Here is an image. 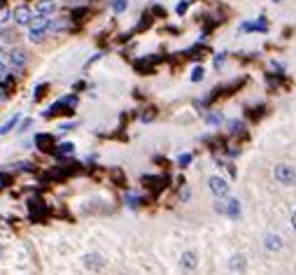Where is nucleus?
Listing matches in <instances>:
<instances>
[{
  "label": "nucleus",
  "mask_w": 296,
  "mask_h": 275,
  "mask_svg": "<svg viewBox=\"0 0 296 275\" xmlns=\"http://www.w3.org/2000/svg\"><path fill=\"white\" fill-rule=\"evenodd\" d=\"M273 175H275V180H278L282 186H292L296 182V170L292 168V166H287V163H280V166H275Z\"/></svg>",
  "instance_id": "f257e3e1"
},
{
  "label": "nucleus",
  "mask_w": 296,
  "mask_h": 275,
  "mask_svg": "<svg viewBox=\"0 0 296 275\" xmlns=\"http://www.w3.org/2000/svg\"><path fill=\"white\" fill-rule=\"evenodd\" d=\"M207 186H210V191L215 196H219V198H224V196H229V182L222 178H210L207 180Z\"/></svg>",
  "instance_id": "f03ea898"
},
{
  "label": "nucleus",
  "mask_w": 296,
  "mask_h": 275,
  "mask_svg": "<svg viewBox=\"0 0 296 275\" xmlns=\"http://www.w3.org/2000/svg\"><path fill=\"white\" fill-rule=\"evenodd\" d=\"M7 63L14 70H21V68L26 65V52H24V49H12V52L7 54Z\"/></svg>",
  "instance_id": "7ed1b4c3"
},
{
  "label": "nucleus",
  "mask_w": 296,
  "mask_h": 275,
  "mask_svg": "<svg viewBox=\"0 0 296 275\" xmlns=\"http://www.w3.org/2000/svg\"><path fill=\"white\" fill-rule=\"evenodd\" d=\"M12 17H14L17 24L28 26V24H30V19H33V12H30V7H26V5H19V7L12 12Z\"/></svg>",
  "instance_id": "20e7f679"
},
{
  "label": "nucleus",
  "mask_w": 296,
  "mask_h": 275,
  "mask_svg": "<svg viewBox=\"0 0 296 275\" xmlns=\"http://www.w3.org/2000/svg\"><path fill=\"white\" fill-rule=\"evenodd\" d=\"M82 264H84L87 271H100V268H103V257L96 254V252H91V254H84V257H82Z\"/></svg>",
  "instance_id": "39448f33"
},
{
  "label": "nucleus",
  "mask_w": 296,
  "mask_h": 275,
  "mask_svg": "<svg viewBox=\"0 0 296 275\" xmlns=\"http://www.w3.org/2000/svg\"><path fill=\"white\" fill-rule=\"evenodd\" d=\"M49 24H52V19H47L45 14H35V17L30 19L28 28H30V31H40V33H47V31H49Z\"/></svg>",
  "instance_id": "423d86ee"
},
{
  "label": "nucleus",
  "mask_w": 296,
  "mask_h": 275,
  "mask_svg": "<svg viewBox=\"0 0 296 275\" xmlns=\"http://www.w3.org/2000/svg\"><path fill=\"white\" fill-rule=\"evenodd\" d=\"M196 266H198V254L194 249H187V252L182 254V268H184V271H194Z\"/></svg>",
  "instance_id": "0eeeda50"
},
{
  "label": "nucleus",
  "mask_w": 296,
  "mask_h": 275,
  "mask_svg": "<svg viewBox=\"0 0 296 275\" xmlns=\"http://www.w3.org/2000/svg\"><path fill=\"white\" fill-rule=\"evenodd\" d=\"M264 245H266V249H268V252H278V249H282V238H280V236H273V233H268V236L264 238Z\"/></svg>",
  "instance_id": "6e6552de"
},
{
  "label": "nucleus",
  "mask_w": 296,
  "mask_h": 275,
  "mask_svg": "<svg viewBox=\"0 0 296 275\" xmlns=\"http://www.w3.org/2000/svg\"><path fill=\"white\" fill-rule=\"evenodd\" d=\"M229 268H231V271H238V273H242V271L247 268V261H245V257H242V254H234V257H231V261H229Z\"/></svg>",
  "instance_id": "1a4fd4ad"
},
{
  "label": "nucleus",
  "mask_w": 296,
  "mask_h": 275,
  "mask_svg": "<svg viewBox=\"0 0 296 275\" xmlns=\"http://www.w3.org/2000/svg\"><path fill=\"white\" fill-rule=\"evenodd\" d=\"M56 9V2H52V0H40V2H37V14H52V12H54Z\"/></svg>",
  "instance_id": "9d476101"
},
{
  "label": "nucleus",
  "mask_w": 296,
  "mask_h": 275,
  "mask_svg": "<svg viewBox=\"0 0 296 275\" xmlns=\"http://www.w3.org/2000/svg\"><path fill=\"white\" fill-rule=\"evenodd\" d=\"M224 213L229 214V217H238V214H240V203H238V201H229Z\"/></svg>",
  "instance_id": "9b49d317"
},
{
  "label": "nucleus",
  "mask_w": 296,
  "mask_h": 275,
  "mask_svg": "<svg viewBox=\"0 0 296 275\" xmlns=\"http://www.w3.org/2000/svg\"><path fill=\"white\" fill-rule=\"evenodd\" d=\"M19 124V117H12V119H7V122H5V124L0 126V133L5 135V133H9V131H12V128H14V126Z\"/></svg>",
  "instance_id": "f8f14e48"
},
{
  "label": "nucleus",
  "mask_w": 296,
  "mask_h": 275,
  "mask_svg": "<svg viewBox=\"0 0 296 275\" xmlns=\"http://www.w3.org/2000/svg\"><path fill=\"white\" fill-rule=\"evenodd\" d=\"M222 119H224V117L219 115V112H207L206 115V122L207 124H212V126H219L222 124Z\"/></svg>",
  "instance_id": "ddd939ff"
},
{
  "label": "nucleus",
  "mask_w": 296,
  "mask_h": 275,
  "mask_svg": "<svg viewBox=\"0 0 296 275\" xmlns=\"http://www.w3.org/2000/svg\"><path fill=\"white\" fill-rule=\"evenodd\" d=\"M37 147H42V150H49V147H52V135H37Z\"/></svg>",
  "instance_id": "4468645a"
},
{
  "label": "nucleus",
  "mask_w": 296,
  "mask_h": 275,
  "mask_svg": "<svg viewBox=\"0 0 296 275\" xmlns=\"http://www.w3.org/2000/svg\"><path fill=\"white\" fill-rule=\"evenodd\" d=\"M126 7H128V0H112V9H115L117 14H121Z\"/></svg>",
  "instance_id": "2eb2a0df"
},
{
  "label": "nucleus",
  "mask_w": 296,
  "mask_h": 275,
  "mask_svg": "<svg viewBox=\"0 0 296 275\" xmlns=\"http://www.w3.org/2000/svg\"><path fill=\"white\" fill-rule=\"evenodd\" d=\"M68 26V21H65V19H56V21H52V24H49V28H52V31H54V33H59V31H63V28Z\"/></svg>",
  "instance_id": "dca6fc26"
},
{
  "label": "nucleus",
  "mask_w": 296,
  "mask_h": 275,
  "mask_svg": "<svg viewBox=\"0 0 296 275\" xmlns=\"http://www.w3.org/2000/svg\"><path fill=\"white\" fill-rule=\"evenodd\" d=\"M0 37H2L5 42H14V40H17L14 31H9V28H2V31H0Z\"/></svg>",
  "instance_id": "f3484780"
},
{
  "label": "nucleus",
  "mask_w": 296,
  "mask_h": 275,
  "mask_svg": "<svg viewBox=\"0 0 296 275\" xmlns=\"http://www.w3.org/2000/svg\"><path fill=\"white\" fill-rule=\"evenodd\" d=\"M9 17H12V12H9L5 5H0V24H7Z\"/></svg>",
  "instance_id": "a211bd4d"
},
{
  "label": "nucleus",
  "mask_w": 296,
  "mask_h": 275,
  "mask_svg": "<svg viewBox=\"0 0 296 275\" xmlns=\"http://www.w3.org/2000/svg\"><path fill=\"white\" fill-rule=\"evenodd\" d=\"M201 80H203V68L196 65V68L191 70V82H201Z\"/></svg>",
  "instance_id": "6ab92c4d"
},
{
  "label": "nucleus",
  "mask_w": 296,
  "mask_h": 275,
  "mask_svg": "<svg viewBox=\"0 0 296 275\" xmlns=\"http://www.w3.org/2000/svg\"><path fill=\"white\" fill-rule=\"evenodd\" d=\"M229 128H231V133H242V122H229Z\"/></svg>",
  "instance_id": "aec40b11"
},
{
  "label": "nucleus",
  "mask_w": 296,
  "mask_h": 275,
  "mask_svg": "<svg viewBox=\"0 0 296 275\" xmlns=\"http://www.w3.org/2000/svg\"><path fill=\"white\" fill-rule=\"evenodd\" d=\"M42 37H45V33H40V31H30V33H28V40H30V42H40Z\"/></svg>",
  "instance_id": "412c9836"
},
{
  "label": "nucleus",
  "mask_w": 296,
  "mask_h": 275,
  "mask_svg": "<svg viewBox=\"0 0 296 275\" xmlns=\"http://www.w3.org/2000/svg\"><path fill=\"white\" fill-rule=\"evenodd\" d=\"M7 77H9V68L2 61H0V82H5Z\"/></svg>",
  "instance_id": "4be33fe9"
},
{
  "label": "nucleus",
  "mask_w": 296,
  "mask_h": 275,
  "mask_svg": "<svg viewBox=\"0 0 296 275\" xmlns=\"http://www.w3.org/2000/svg\"><path fill=\"white\" fill-rule=\"evenodd\" d=\"M59 150H61V152H63V154H70V152H72V150H75V147H72L70 142H63V145H61V147H59Z\"/></svg>",
  "instance_id": "5701e85b"
},
{
  "label": "nucleus",
  "mask_w": 296,
  "mask_h": 275,
  "mask_svg": "<svg viewBox=\"0 0 296 275\" xmlns=\"http://www.w3.org/2000/svg\"><path fill=\"white\" fill-rule=\"evenodd\" d=\"M30 124H33V119H24V122L19 124V131H26V128H30Z\"/></svg>",
  "instance_id": "b1692460"
},
{
  "label": "nucleus",
  "mask_w": 296,
  "mask_h": 275,
  "mask_svg": "<svg viewBox=\"0 0 296 275\" xmlns=\"http://www.w3.org/2000/svg\"><path fill=\"white\" fill-rule=\"evenodd\" d=\"M191 163V154H184V156H179V166H189Z\"/></svg>",
  "instance_id": "393cba45"
},
{
  "label": "nucleus",
  "mask_w": 296,
  "mask_h": 275,
  "mask_svg": "<svg viewBox=\"0 0 296 275\" xmlns=\"http://www.w3.org/2000/svg\"><path fill=\"white\" fill-rule=\"evenodd\" d=\"M187 7H189V0L179 2V5H178V14H184V12H187Z\"/></svg>",
  "instance_id": "a878e982"
},
{
  "label": "nucleus",
  "mask_w": 296,
  "mask_h": 275,
  "mask_svg": "<svg viewBox=\"0 0 296 275\" xmlns=\"http://www.w3.org/2000/svg\"><path fill=\"white\" fill-rule=\"evenodd\" d=\"M224 56H226V54H217V56H215V65H217V68L224 63Z\"/></svg>",
  "instance_id": "bb28decb"
},
{
  "label": "nucleus",
  "mask_w": 296,
  "mask_h": 275,
  "mask_svg": "<svg viewBox=\"0 0 296 275\" xmlns=\"http://www.w3.org/2000/svg\"><path fill=\"white\" fill-rule=\"evenodd\" d=\"M128 203H131V208H135V205H140V198H138V196H128Z\"/></svg>",
  "instance_id": "cd10ccee"
},
{
  "label": "nucleus",
  "mask_w": 296,
  "mask_h": 275,
  "mask_svg": "<svg viewBox=\"0 0 296 275\" xmlns=\"http://www.w3.org/2000/svg\"><path fill=\"white\" fill-rule=\"evenodd\" d=\"M152 119H154V112L147 110V115H143V122H152Z\"/></svg>",
  "instance_id": "c85d7f7f"
},
{
  "label": "nucleus",
  "mask_w": 296,
  "mask_h": 275,
  "mask_svg": "<svg viewBox=\"0 0 296 275\" xmlns=\"http://www.w3.org/2000/svg\"><path fill=\"white\" fill-rule=\"evenodd\" d=\"M292 226H294V231H296V210H294V214H292Z\"/></svg>",
  "instance_id": "c756f323"
},
{
  "label": "nucleus",
  "mask_w": 296,
  "mask_h": 275,
  "mask_svg": "<svg viewBox=\"0 0 296 275\" xmlns=\"http://www.w3.org/2000/svg\"><path fill=\"white\" fill-rule=\"evenodd\" d=\"M5 96H7V93H5V91L0 89V103H2V100H5Z\"/></svg>",
  "instance_id": "7c9ffc66"
},
{
  "label": "nucleus",
  "mask_w": 296,
  "mask_h": 275,
  "mask_svg": "<svg viewBox=\"0 0 296 275\" xmlns=\"http://www.w3.org/2000/svg\"><path fill=\"white\" fill-rule=\"evenodd\" d=\"M2 56H7V54H5V49L0 47V61H2Z\"/></svg>",
  "instance_id": "2f4dec72"
},
{
  "label": "nucleus",
  "mask_w": 296,
  "mask_h": 275,
  "mask_svg": "<svg viewBox=\"0 0 296 275\" xmlns=\"http://www.w3.org/2000/svg\"><path fill=\"white\" fill-rule=\"evenodd\" d=\"M0 257H2V243H0Z\"/></svg>",
  "instance_id": "473e14b6"
}]
</instances>
